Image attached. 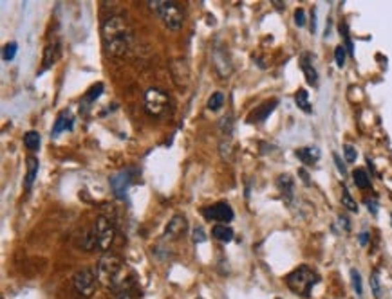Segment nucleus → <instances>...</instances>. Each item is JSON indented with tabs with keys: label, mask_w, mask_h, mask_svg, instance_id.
Segmentation results:
<instances>
[{
	"label": "nucleus",
	"mask_w": 392,
	"mask_h": 299,
	"mask_svg": "<svg viewBox=\"0 0 392 299\" xmlns=\"http://www.w3.org/2000/svg\"><path fill=\"white\" fill-rule=\"evenodd\" d=\"M188 231V220L184 215H174L165 229V236L168 240H177L184 236Z\"/></svg>",
	"instance_id": "10"
},
{
	"label": "nucleus",
	"mask_w": 392,
	"mask_h": 299,
	"mask_svg": "<svg viewBox=\"0 0 392 299\" xmlns=\"http://www.w3.org/2000/svg\"><path fill=\"white\" fill-rule=\"evenodd\" d=\"M351 282H353V289H354V292H356L358 298H362V296H363L362 276H360V273H358L356 269L351 270Z\"/></svg>",
	"instance_id": "25"
},
{
	"label": "nucleus",
	"mask_w": 392,
	"mask_h": 299,
	"mask_svg": "<svg viewBox=\"0 0 392 299\" xmlns=\"http://www.w3.org/2000/svg\"><path fill=\"white\" fill-rule=\"evenodd\" d=\"M96 276L98 282L112 291H118L119 286L129 283L125 277V261L122 260V256L114 252H105L101 256L96 265Z\"/></svg>",
	"instance_id": "2"
},
{
	"label": "nucleus",
	"mask_w": 392,
	"mask_h": 299,
	"mask_svg": "<svg viewBox=\"0 0 392 299\" xmlns=\"http://www.w3.org/2000/svg\"><path fill=\"white\" fill-rule=\"evenodd\" d=\"M203 217L206 218V220H214L217 222V224H228V222L233 220V217H235V213H233V209L230 208V204H226V202H219V204H214V206H206V208H203Z\"/></svg>",
	"instance_id": "8"
},
{
	"label": "nucleus",
	"mask_w": 392,
	"mask_h": 299,
	"mask_svg": "<svg viewBox=\"0 0 392 299\" xmlns=\"http://www.w3.org/2000/svg\"><path fill=\"white\" fill-rule=\"evenodd\" d=\"M277 184H279L280 191H282V195L288 197V199H291L293 190H295V186H293V178L289 177V175H280L279 183Z\"/></svg>",
	"instance_id": "19"
},
{
	"label": "nucleus",
	"mask_w": 392,
	"mask_h": 299,
	"mask_svg": "<svg viewBox=\"0 0 392 299\" xmlns=\"http://www.w3.org/2000/svg\"><path fill=\"white\" fill-rule=\"evenodd\" d=\"M365 204H367V208H369V211L372 213V215H376V213H378V208H376V202H372V200H367Z\"/></svg>",
	"instance_id": "36"
},
{
	"label": "nucleus",
	"mask_w": 392,
	"mask_h": 299,
	"mask_svg": "<svg viewBox=\"0 0 392 299\" xmlns=\"http://www.w3.org/2000/svg\"><path fill=\"white\" fill-rule=\"evenodd\" d=\"M194 242L196 243L206 242V234H205V229H203V227L197 226L196 229H194Z\"/></svg>",
	"instance_id": "33"
},
{
	"label": "nucleus",
	"mask_w": 392,
	"mask_h": 299,
	"mask_svg": "<svg viewBox=\"0 0 392 299\" xmlns=\"http://www.w3.org/2000/svg\"><path fill=\"white\" fill-rule=\"evenodd\" d=\"M116 238V229H114L112 222L109 218L100 217L96 218L94 226H92L91 234H87V243H85V251L98 249L101 252H107Z\"/></svg>",
	"instance_id": "3"
},
{
	"label": "nucleus",
	"mask_w": 392,
	"mask_h": 299,
	"mask_svg": "<svg viewBox=\"0 0 392 299\" xmlns=\"http://www.w3.org/2000/svg\"><path fill=\"white\" fill-rule=\"evenodd\" d=\"M296 157L300 159L304 164L313 166L320 159V150L317 146H305L302 150H296Z\"/></svg>",
	"instance_id": "14"
},
{
	"label": "nucleus",
	"mask_w": 392,
	"mask_h": 299,
	"mask_svg": "<svg viewBox=\"0 0 392 299\" xmlns=\"http://www.w3.org/2000/svg\"><path fill=\"white\" fill-rule=\"evenodd\" d=\"M367 242H369V234L367 233L360 234V243H362V245H367Z\"/></svg>",
	"instance_id": "37"
},
{
	"label": "nucleus",
	"mask_w": 392,
	"mask_h": 299,
	"mask_svg": "<svg viewBox=\"0 0 392 299\" xmlns=\"http://www.w3.org/2000/svg\"><path fill=\"white\" fill-rule=\"evenodd\" d=\"M370 289H372L375 298H379V296H382V283H379L378 274H372V276H370Z\"/></svg>",
	"instance_id": "31"
},
{
	"label": "nucleus",
	"mask_w": 392,
	"mask_h": 299,
	"mask_svg": "<svg viewBox=\"0 0 392 299\" xmlns=\"http://www.w3.org/2000/svg\"><path fill=\"white\" fill-rule=\"evenodd\" d=\"M345 56H347V52H345V47H344V45H338V47L335 49L336 66L344 67L345 66Z\"/></svg>",
	"instance_id": "30"
},
{
	"label": "nucleus",
	"mask_w": 392,
	"mask_h": 299,
	"mask_svg": "<svg viewBox=\"0 0 392 299\" xmlns=\"http://www.w3.org/2000/svg\"><path fill=\"white\" fill-rule=\"evenodd\" d=\"M60 56H61V45L58 44V42H55V44H49L44 51V67H42V70H45V69H49L51 66H55V63L60 60Z\"/></svg>",
	"instance_id": "12"
},
{
	"label": "nucleus",
	"mask_w": 392,
	"mask_h": 299,
	"mask_svg": "<svg viewBox=\"0 0 392 299\" xmlns=\"http://www.w3.org/2000/svg\"><path fill=\"white\" fill-rule=\"evenodd\" d=\"M73 283H74V289H76V292H78L82 298L89 299L94 296V292H96L98 276L94 270L85 267V269H80L78 273L74 274Z\"/></svg>",
	"instance_id": "6"
},
{
	"label": "nucleus",
	"mask_w": 392,
	"mask_h": 299,
	"mask_svg": "<svg viewBox=\"0 0 392 299\" xmlns=\"http://www.w3.org/2000/svg\"><path fill=\"white\" fill-rule=\"evenodd\" d=\"M101 42L109 56H126L134 45V33L129 20L122 15H110L105 18L101 24Z\"/></svg>",
	"instance_id": "1"
},
{
	"label": "nucleus",
	"mask_w": 392,
	"mask_h": 299,
	"mask_svg": "<svg viewBox=\"0 0 392 299\" xmlns=\"http://www.w3.org/2000/svg\"><path fill=\"white\" fill-rule=\"evenodd\" d=\"M298 174L302 175V178H304V183H305V184H310V178H307V174H305L304 169H300V171H298Z\"/></svg>",
	"instance_id": "38"
},
{
	"label": "nucleus",
	"mask_w": 392,
	"mask_h": 299,
	"mask_svg": "<svg viewBox=\"0 0 392 299\" xmlns=\"http://www.w3.org/2000/svg\"><path fill=\"white\" fill-rule=\"evenodd\" d=\"M219 128H221V134L224 135V137L230 139L231 130H233V121H231V117H230V116L222 117V119H221V125H219Z\"/></svg>",
	"instance_id": "26"
},
{
	"label": "nucleus",
	"mask_w": 392,
	"mask_h": 299,
	"mask_svg": "<svg viewBox=\"0 0 392 299\" xmlns=\"http://www.w3.org/2000/svg\"><path fill=\"white\" fill-rule=\"evenodd\" d=\"M319 282V274L314 273V270H311L310 267H305V265L295 269L286 277V283H288L289 289H291L296 296H302V298H310L313 286Z\"/></svg>",
	"instance_id": "5"
},
{
	"label": "nucleus",
	"mask_w": 392,
	"mask_h": 299,
	"mask_svg": "<svg viewBox=\"0 0 392 299\" xmlns=\"http://www.w3.org/2000/svg\"><path fill=\"white\" fill-rule=\"evenodd\" d=\"M275 107H277V100L266 101V103L261 105L259 109H255L252 114H249V121H252V123L264 121V119H266V117L270 116L271 112H273Z\"/></svg>",
	"instance_id": "13"
},
{
	"label": "nucleus",
	"mask_w": 392,
	"mask_h": 299,
	"mask_svg": "<svg viewBox=\"0 0 392 299\" xmlns=\"http://www.w3.org/2000/svg\"><path fill=\"white\" fill-rule=\"evenodd\" d=\"M222 105H224V94H222V92H214V94L208 98L206 107H208V110H212V112H217V110L222 109Z\"/></svg>",
	"instance_id": "22"
},
{
	"label": "nucleus",
	"mask_w": 392,
	"mask_h": 299,
	"mask_svg": "<svg viewBox=\"0 0 392 299\" xmlns=\"http://www.w3.org/2000/svg\"><path fill=\"white\" fill-rule=\"evenodd\" d=\"M342 204H344L345 208H347L351 213H358L356 200L351 197V193H349L347 187H344V191H342Z\"/></svg>",
	"instance_id": "24"
},
{
	"label": "nucleus",
	"mask_w": 392,
	"mask_h": 299,
	"mask_svg": "<svg viewBox=\"0 0 392 299\" xmlns=\"http://www.w3.org/2000/svg\"><path fill=\"white\" fill-rule=\"evenodd\" d=\"M333 159H335V164H336V168H338V171H340V174L345 177V175H347V168H345V164H344V162H342L340 157H338L335 153V155H333Z\"/></svg>",
	"instance_id": "35"
},
{
	"label": "nucleus",
	"mask_w": 392,
	"mask_h": 299,
	"mask_svg": "<svg viewBox=\"0 0 392 299\" xmlns=\"http://www.w3.org/2000/svg\"><path fill=\"white\" fill-rule=\"evenodd\" d=\"M344 155H345V161L347 162H354L356 161V148L351 146V144H345L344 146Z\"/></svg>",
	"instance_id": "32"
},
{
	"label": "nucleus",
	"mask_w": 392,
	"mask_h": 299,
	"mask_svg": "<svg viewBox=\"0 0 392 299\" xmlns=\"http://www.w3.org/2000/svg\"><path fill=\"white\" fill-rule=\"evenodd\" d=\"M295 24L298 27H302V26H305V13H304V9H296L295 11Z\"/></svg>",
	"instance_id": "34"
},
{
	"label": "nucleus",
	"mask_w": 392,
	"mask_h": 299,
	"mask_svg": "<svg viewBox=\"0 0 392 299\" xmlns=\"http://www.w3.org/2000/svg\"><path fill=\"white\" fill-rule=\"evenodd\" d=\"M67 128H69V130L73 128V119L69 117L67 110H64V112L57 117V123H55V126H52L51 135L52 137H57L61 130H67Z\"/></svg>",
	"instance_id": "16"
},
{
	"label": "nucleus",
	"mask_w": 392,
	"mask_h": 299,
	"mask_svg": "<svg viewBox=\"0 0 392 299\" xmlns=\"http://www.w3.org/2000/svg\"><path fill=\"white\" fill-rule=\"evenodd\" d=\"M353 178H354V184H356L360 190H369L370 187V178L369 175H367L365 169H356L353 174Z\"/></svg>",
	"instance_id": "20"
},
{
	"label": "nucleus",
	"mask_w": 392,
	"mask_h": 299,
	"mask_svg": "<svg viewBox=\"0 0 392 299\" xmlns=\"http://www.w3.org/2000/svg\"><path fill=\"white\" fill-rule=\"evenodd\" d=\"M219 152H221V157L224 159V161H230V157H231L230 139H222L221 144H219Z\"/></svg>",
	"instance_id": "28"
},
{
	"label": "nucleus",
	"mask_w": 392,
	"mask_h": 299,
	"mask_svg": "<svg viewBox=\"0 0 392 299\" xmlns=\"http://www.w3.org/2000/svg\"><path fill=\"white\" fill-rule=\"evenodd\" d=\"M212 60H214V67L219 72V76H221V78H228L231 72V61L230 56H228V52L221 47H215L214 54H212Z\"/></svg>",
	"instance_id": "11"
},
{
	"label": "nucleus",
	"mask_w": 392,
	"mask_h": 299,
	"mask_svg": "<svg viewBox=\"0 0 392 299\" xmlns=\"http://www.w3.org/2000/svg\"><path fill=\"white\" fill-rule=\"evenodd\" d=\"M150 9L159 17L163 26L170 31H179L183 26V11L174 0H150Z\"/></svg>",
	"instance_id": "4"
},
{
	"label": "nucleus",
	"mask_w": 392,
	"mask_h": 299,
	"mask_svg": "<svg viewBox=\"0 0 392 299\" xmlns=\"http://www.w3.org/2000/svg\"><path fill=\"white\" fill-rule=\"evenodd\" d=\"M300 67H302V70H304L305 79H307V83H310V85H313V87H314V85L319 83V74H317L314 67L311 66L310 60H307V54H305V56H302Z\"/></svg>",
	"instance_id": "18"
},
{
	"label": "nucleus",
	"mask_w": 392,
	"mask_h": 299,
	"mask_svg": "<svg viewBox=\"0 0 392 299\" xmlns=\"http://www.w3.org/2000/svg\"><path fill=\"white\" fill-rule=\"evenodd\" d=\"M132 169H123V171H119V174L112 175L110 177V187H112L114 195H116V199H125L126 195V190L131 187L132 184Z\"/></svg>",
	"instance_id": "9"
},
{
	"label": "nucleus",
	"mask_w": 392,
	"mask_h": 299,
	"mask_svg": "<svg viewBox=\"0 0 392 299\" xmlns=\"http://www.w3.org/2000/svg\"><path fill=\"white\" fill-rule=\"evenodd\" d=\"M17 49H18V45L15 44V42H11V44L6 45L4 51H2V60H4V61L13 60L15 54H17Z\"/></svg>",
	"instance_id": "29"
},
{
	"label": "nucleus",
	"mask_w": 392,
	"mask_h": 299,
	"mask_svg": "<svg viewBox=\"0 0 392 299\" xmlns=\"http://www.w3.org/2000/svg\"><path fill=\"white\" fill-rule=\"evenodd\" d=\"M168 94L166 92H163L161 89H148L147 92H145V110H147L148 116H161V114H165V110L168 109Z\"/></svg>",
	"instance_id": "7"
},
{
	"label": "nucleus",
	"mask_w": 392,
	"mask_h": 299,
	"mask_svg": "<svg viewBox=\"0 0 392 299\" xmlns=\"http://www.w3.org/2000/svg\"><path fill=\"white\" fill-rule=\"evenodd\" d=\"M101 92H103V83H98V85H94V87L91 89V91L85 94V101H89V103H92V101H96L98 98L101 95Z\"/></svg>",
	"instance_id": "27"
},
{
	"label": "nucleus",
	"mask_w": 392,
	"mask_h": 299,
	"mask_svg": "<svg viewBox=\"0 0 392 299\" xmlns=\"http://www.w3.org/2000/svg\"><path fill=\"white\" fill-rule=\"evenodd\" d=\"M24 144H26V148H29L31 152H35V150H38L40 148V134L35 130L27 132L26 135H24Z\"/></svg>",
	"instance_id": "23"
},
{
	"label": "nucleus",
	"mask_w": 392,
	"mask_h": 299,
	"mask_svg": "<svg viewBox=\"0 0 392 299\" xmlns=\"http://www.w3.org/2000/svg\"><path fill=\"white\" fill-rule=\"evenodd\" d=\"M212 236H214L215 240H219V242H231V240H233V229L228 227L226 224H215V226L212 227Z\"/></svg>",
	"instance_id": "15"
},
{
	"label": "nucleus",
	"mask_w": 392,
	"mask_h": 299,
	"mask_svg": "<svg viewBox=\"0 0 392 299\" xmlns=\"http://www.w3.org/2000/svg\"><path fill=\"white\" fill-rule=\"evenodd\" d=\"M295 101H296V107H298V109H302V110H304V112H307V114L311 112V107H310V94H307V91H304V89H300V91L296 92Z\"/></svg>",
	"instance_id": "21"
},
{
	"label": "nucleus",
	"mask_w": 392,
	"mask_h": 299,
	"mask_svg": "<svg viewBox=\"0 0 392 299\" xmlns=\"http://www.w3.org/2000/svg\"><path fill=\"white\" fill-rule=\"evenodd\" d=\"M27 174H26V187L29 190L31 186H33V183H35L36 175H38V159H35V157H27Z\"/></svg>",
	"instance_id": "17"
}]
</instances>
